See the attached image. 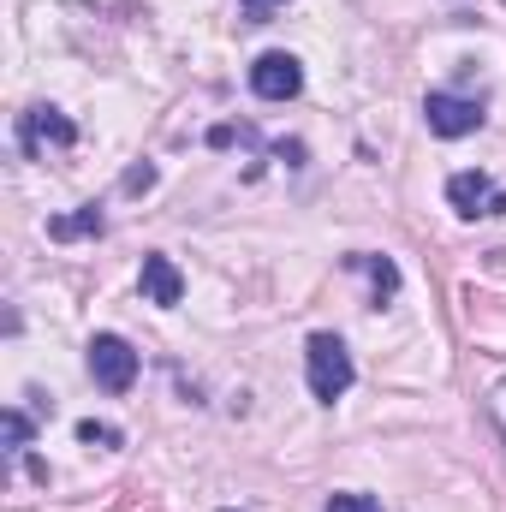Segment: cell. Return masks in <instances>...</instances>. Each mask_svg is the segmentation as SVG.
<instances>
[{"label": "cell", "mask_w": 506, "mask_h": 512, "mask_svg": "<svg viewBox=\"0 0 506 512\" xmlns=\"http://www.w3.org/2000/svg\"><path fill=\"white\" fill-rule=\"evenodd\" d=\"M304 370H310V393H316L322 405L346 399V387L358 382L352 352H346V340H340V334H310V346H304Z\"/></svg>", "instance_id": "cell-1"}, {"label": "cell", "mask_w": 506, "mask_h": 512, "mask_svg": "<svg viewBox=\"0 0 506 512\" xmlns=\"http://www.w3.org/2000/svg\"><path fill=\"white\" fill-rule=\"evenodd\" d=\"M90 376H96L102 393H131V382H137V352H131V340L96 334V340H90Z\"/></svg>", "instance_id": "cell-2"}, {"label": "cell", "mask_w": 506, "mask_h": 512, "mask_svg": "<svg viewBox=\"0 0 506 512\" xmlns=\"http://www.w3.org/2000/svg\"><path fill=\"white\" fill-rule=\"evenodd\" d=\"M423 120H429L435 137H471V131L483 126V102L453 96V90H429L423 96Z\"/></svg>", "instance_id": "cell-3"}, {"label": "cell", "mask_w": 506, "mask_h": 512, "mask_svg": "<svg viewBox=\"0 0 506 512\" xmlns=\"http://www.w3.org/2000/svg\"><path fill=\"white\" fill-rule=\"evenodd\" d=\"M251 90L262 102H292V96L304 90V66H298L292 54L268 48V54H256V66H251Z\"/></svg>", "instance_id": "cell-4"}, {"label": "cell", "mask_w": 506, "mask_h": 512, "mask_svg": "<svg viewBox=\"0 0 506 512\" xmlns=\"http://www.w3.org/2000/svg\"><path fill=\"white\" fill-rule=\"evenodd\" d=\"M72 149L78 143V126L60 114V108H30V114H18V149L24 155H42V149Z\"/></svg>", "instance_id": "cell-5"}, {"label": "cell", "mask_w": 506, "mask_h": 512, "mask_svg": "<svg viewBox=\"0 0 506 512\" xmlns=\"http://www.w3.org/2000/svg\"><path fill=\"white\" fill-rule=\"evenodd\" d=\"M447 203H453L465 221H477V215H506V191L489 173H453V179H447Z\"/></svg>", "instance_id": "cell-6"}, {"label": "cell", "mask_w": 506, "mask_h": 512, "mask_svg": "<svg viewBox=\"0 0 506 512\" xmlns=\"http://www.w3.org/2000/svg\"><path fill=\"white\" fill-rule=\"evenodd\" d=\"M143 298H149V304H161V310H173V304L185 298V280H179L173 256H161V251L143 256Z\"/></svg>", "instance_id": "cell-7"}, {"label": "cell", "mask_w": 506, "mask_h": 512, "mask_svg": "<svg viewBox=\"0 0 506 512\" xmlns=\"http://www.w3.org/2000/svg\"><path fill=\"white\" fill-rule=\"evenodd\" d=\"M352 268H364V274L376 280V304H387V298L399 292V268H393L387 256H352Z\"/></svg>", "instance_id": "cell-8"}, {"label": "cell", "mask_w": 506, "mask_h": 512, "mask_svg": "<svg viewBox=\"0 0 506 512\" xmlns=\"http://www.w3.org/2000/svg\"><path fill=\"white\" fill-rule=\"evenodd\" d=\"M48 233H54V239H84V233H102V209L90 203V209H78V215H60V221H48Z\"/></svg>", "instance_id": "cell-9"}, {"label": "cell", "mask_w": 506, "mask_h": 512, "mask_svg": "<svg viewBox=\"0 0 506 512\" xmlns=\"http://www.w3.org/2000/svg\"><path fill=\"white\" fill-rule=\"evenodd\" d=\"M78 441H84V447H120L126 435H120L114 423H96V417H84V423H78Z\"/></svg>", "instance_id": "cell-10"}, {"label": "cell", "mask_w": 506, "mask_h": 512, "mask_svg": "<svg viewBox=\"0 0 506 512\" xmlns=\"http://www.w3.org/2000/svg\"><path fill=\"white\" fill-rule=\"evenodd\" d=\"M322 512H381V501L376 495H328Z\"/></svg>", "instance_id": "cell-11"}, {"label": "cell", "mask_w": 506, "mask_h": 512, "mask_svg": "<svg viewBox=\"0 0 506 512\" xmlns=\"http://www.w3.org/2000/svg\"><path fill=\"white\" fill-rule=\"evenodd\" d=\"M6 447H12V453H18V447H30V417H24L18 405L6 411Z\"/></svg>", "instance_id": "cell-12"}, {"label": "cell", "mask_w": 506, "mask_h": 512, "mask_svg": "<svg viewBox=\"0 0 506 512\" xmlns=\"http://www.w3.org/2000/svg\"><path fill=\"white\" fill-rule=\"evenodd\" d=\"M489 417H495V429L506 435V376L495 387H489Z\"/></svg>", "instance_id": "cell-13"}, {"label": "cell", "mask_w": 506, "mask_h": 512, "mask_svg": "<svg viewBox=\"0 0 506 512\" xmlns=\"http://www.w3.org/2000/svg\"><path fill=\"white\" fill-rule=\"evenodd\" d=\"M280 6H286V0H239V12H245V18H256V24H262V18H274Z\"/></svg>", "instance_id": "cell-14"}, {"label": "cell", "mask_w": 506, "mask_h": 512, "mask_svg": "<svg viewBox=\"0 0 506 512\" xmlns=\"http://www.w3.org/2000/svg\"><path fill=\"white\" fill-rule=\"evenodd\" d=\"M155 185V167H137V173H126V191H149Z\"/></svg>", "instance_id": "cell-15"}]
</instances>
